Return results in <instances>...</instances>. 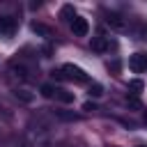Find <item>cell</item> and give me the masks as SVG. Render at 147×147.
Here are the masks:
<instances>
[{"instance_id":"1","label":"cell","mask_w":147,"mask_h":147,"mask_svg":"<svg viewBox=\"0 0 147 147\" xmlns=\"http://www.w3.org/2000/svg\"><path fill=\"white\" fill-rule=\"evenodd\" d=\"M62 78H69V80H76V83H87L90 80L87 71L80 69V67H76V64H71V62L62 64Z\"/></svg>"},{"instance_id":"2","label":"cell","mask_w":147,"mask_h":147,"mask_svg":"<svg viewBox=\"0 0 147 147\" xmlns=\"http://www.w3.org/2000/svg\"><path fill=\"white\" fill-rule=\"evenodd\" d=\"M106 23H108L113 30H126V28H129V21H126L122 14H117V11H108V14H106Z\"/></svg>"},{"instance_id":"3","label":"cell","mask_w":147,"mask_h":147,"mask_svg":"<svg viewBox=\"0 0 147 147\" xmlns=\"http://www.w3.org/2000/svg\"><path fill=\"white\" fill-rule=\"evenodd\" d=\"M129 69H131L133 74H142V71L147 69V55H145V53L131 55V57H129Z\"/></svg>"},{"instance_id":"4","label":"cell","mask_w":147,"mask_h":147,"mask_svg":"<svg viewBox=\"0 0 147 147\" xmlns=\"http://www.w3.org/2000/svg\"><path fill=\"white\" fill-rule=\"evenodd\" d=\"M71 30H74V34H76V37H85V34L90 32V23H87V18L76 16V18L71 21Z\"/></svg>"},{"instance_id":"5","label":"cell","mask_w":147,"mask_h":147,"mask_svg":"<svg viewBox=\"0 0 147 147\" xmlns=\"http://www.w3.org/2000/svg\"><path fill=\"white\" fill-rule=\"evenodd\" d=\"M92 51H96V53L108 51V39H106L103 34H96V37L92 39Z\"/></svg>"},{"instance_id":"6","label":"cell","mask_w":147,"mask_h":147,"mask_svg":"<svg viewBox=\"0 0 147 147\" xmlns=\"http://www.w3.org/2000/svg\"><path fill=\"white\" fill-rule=\"evenodd\" d=\"M30 28H32V32L39 34V37H53V30H51L48 25H44V23H32Z\"/></svg>"},{"instance_id":"7","label":"cell","mask_w":147,"mask_h":147,"mask_svg":"<svg viewBox=\"0 0 147 147\" xmlns=\"http://www.w3.org/2000/svg\"><path fill=\"white\" fill-rule=\"evenodd\" d=\"M55 99L62 101V103H74V92H67V90H55Z\"/></svg>"},{"instance_id":"8","label":"cell","mask_w":147,"mask_h":147,"mask_svg":"<svg viewBox=\"0 0 147 147\" xmlns=\"http://www.w3.org/2000/svg\"><path fill=\"white\" fill-rule=\"evenodd\" d=\"M11 30H14V21L0 16V34H11Z\"/></svg>"},{"instance_id":"9","label":"cell","mask_w":147,"mask_h":147,"mask_svg":"<svg viewBox=\"0 0 147 147\" xmlns=\"http://www.w3.org/2000/svg\"><path fill=\"white\" fill-rule=\"evenodd\" d=\"M129 90H131L133 94H140V92L145 90V83H142L140 78H133V80H129Z\"/></svg>"},{"instance_id":"10","label":"cell","mask_w":147,"mask_h":147,"mask_svg":"<svg viewBox=\"0 0 147 147\" xmlns=\"http://www.w3.org/2000/svg\"><path fill=\"white\" fill-rule=\"evenodd\" d=\"M62 18H67V21H74V18H76V11H74L71 5H64V7H62Z\"/></svg>"},{"instance_id":"11","label":"cell","mask_w":147,"mask_h":147,"mask_svg":"<svg viewBox=\"0 0 147 147\" xmlns=\"http://www.w3.org/2000/svg\"><path fill=\"white\" fill-rule=\"evenodd\" d=\"M55 90H57V87H53L51 83H44V85H41V94H44L46 99H51V96H55Z\"/></svg>"},{"instance_id":"12","label":"cell","mask_w":147,"mask_h":147,"mask_svg":"<svg viewBox=\"0 0 147 147\" xmlns=\"http://www.w3.org/2000/svg\"><path fill=\"white\" fill-rule=\"evenodd\" d=\"M14 94H16V99H21V101H25V103H30V101L34 99V96H32V94H30L28 90H16Z\"/></svg>"},{"instance_id":"13","label":"cell","mask_w":147,"mask_h":147,"mask_svg":"<svg viewBox=\"0 0 147 147\" xmlns=\"http://www.w3.org/2000/svg\"><path fill=\"white\" fill-rule=\"evenodd\" d=\"M103 94V87L99 83H90V96H101Z\"/></svg>"},{"instance_id":"14","label":"cell","mask_w":147,"mask_h":147,"mask_svg":"<svg viewBox=\"0 0 147 147\" xmlns=\"http://www.w3.org/2000/svg\"><path fill=\"white\" fill-rule=\"evenodd\" d=\"M60 119H78V115H74V113H64V110H57L55 113Z\"/></svg>"},{"instance_id":"15","label":"cell","mask_w":147,"mask_h":147,"mask_svg":"<svg viewBox=\"0 0 147 147\" xmlns=\"http://www.w3.org/2000/svg\"><path fill=\"white\" fill-rule=\"evenodd\" d=\"M126 103H129V106H131V108H136V110H140V108H142V106H140V101H138V99H126Z\"/></svg>"},{"instance_id":"16","label":"cell","mask_w":147,"mask_h":147,"mask_svg":"<svg viewBox=\"0 0 147 147\" xmlns=\"http://www.w3.org/2000/svg\"><path fill=\"white\" fill-rule=\"evenodd\" d=\"M83 110H87V113H92V110H96V106H94L92 101H85V103H83Z\"/></svg>"},{"instance_id":"17","label":"cell","mask_w":147,"mask_h":147,"mask_svg":"<svg viewBox=\"0 0 147 147\" xmlns=\"http://www.w3.org/2000/svg\"><path fill=\"white\" fill-rule=\"evenodd\" d=\"M108 67H110V69H113V71H115V74H117V71H119V62H117V60H115V62H110V64H108Z\"/></svg>"},{"instance_id":"18","label":"cell","mask_w":147,"mask_h":147,"mask_svg":"<svg viewBox=\"0 0 147 147\" xmlns=\"http://www.w3.org/2000/svg\"><path fill=\"white\" fill-rule=\"evenodd\" d=\"M145 124H147V110H145Z\"/></svg>"},{"instance_id":"19","label":"cell","mask_w":147,"mask_h":147,"mask_svg":"<svg viewBox=\"0 0 147 147\" xmlns=\"http://www.w3.org/2000/svg\"><path fill=\"white\" fill-rule=\"evenodd\" d=\"M136 147H147V145H136Z\"/></svg>"},{"instance_id":"20","label":"cell","mask_w":147,"mask_h":147,"mask_svg":"<svg viewBox=\"0 0 147 147\" xmlns=\"http://www.w3.org/2000/svg\"><path fill=\"white\" fill-rule=\"evenodd\" d=\"M11 147H23V145H11Z\"/></svg>"},{"instance_id":"21","label":"cell","mask_w":147,"mask_h":147,"mask_svg":"<svg viewBox=\"0 0 147 147\" xmlns=\"http://www.w3.org/2000/svg\"><path fill=\"white\" fill-rule=\"evenodd\" d=\"M74 147H85V145H74Z\"/></svg>"}]
</instances>
